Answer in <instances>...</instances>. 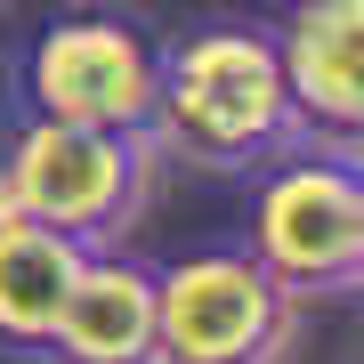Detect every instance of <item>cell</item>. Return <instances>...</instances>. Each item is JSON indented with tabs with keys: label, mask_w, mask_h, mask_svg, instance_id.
I'll return each mask as SVG.
<instances>
[{
	"label": "cell",
	"mask_w": 364,
	"mask_h": 364,
	"mask_svg": "<svg viewBox=\"0 0 364 364\" xmlns=\"http://www.w3.org/2000/svg\"><path fill=\"white\" fill-rule=\"evenodd\" d=\"M275 57L299 146L364 162V0H291L275 16Z\"/></svg>",
	"instance_id": "obj_6"
},
{
	"label": "cell",
	"mask_w": 364,
	"mask_h": 364,
	"mask_svg": "<svg viewBox=\"0 0 364 364\" xmlns=\"http://www.w3.org/2000/svg\"><path fill=\"white\" fill-rule=\"evenodd\" d=\"M162 364H284L299 299L243 243H203L154 267Z\"/></svg>",
	"instance_id": "obj_4"
},
{
	"label": "cell",
	"mask_w": 364,
	"mask_h": 364,
	"mask_svg": "<svg viewBox=\"0 0 364 364\" xmlns=\"http://www.w3.org/2000/svg\"><path fill=\"white\" fill-rule=\"evenodd\" d=\"M0 105H9V57H0Z\"/></svg>",
	"instance_id": "obj_10"
},
{
	"label": "cell",
	"mask_w": 364,
	"mask_h": 364,
	"mask_svg": "<svg viewBox=\"0 0 364 364\" xmlns=\"http://www.w3.org/2000/svg\"><path fill=\"white\" fill-rule=\"evenodd\" d=\"M243 251L299 299V308H308V299H332V291H356L348 162H340V154H316V146H284V154L259 170Z\"/></svg>",
	"instance_id": "obj_5"
},
{
	"label": "cell",
	"mask_w": 364,
	"mask_h": 364,
	"mask_svg": "<svg viewBox=\"0 0 364 364\" xmlns=\"http://www.w3.org/2000/svg\"><path fill=\"white\" fill-rule=\"evenodd\" d=\"M348 364H364V348H356V356H348Z\"/></svg>",
	"instance_id": "obj_11"
},
{
	"label": "cell",
	"mask_w": 364,
	"mask_h": 364,
	"mask_svg": "<svg viewBox=\"0 0 364 364\" xmlns=\"http://www.w3.org/2000/svg\"><path fill=\"white\" fill-rule=\"evenodd\" d=\"M348 203H356V291H364V162H348Z\"/></svg>",
	"instance_id": "obj_9"
},
{
	"label": "cell",
	"mask_w": 364,
	"mask_h": 364,
	"mask_svg": "<svg viewBox=\"0 0 364 364\" xmlns=\"http://www.w3.org/2000/svg\"><path fill=\"white\" fill-rule=\"evenodd\" d=\"M154 90H162V41L122 9H65L49 16L25 57L9 65V97L49 122L90 130H146L154 138Z\"/></svg>",
	"instance_id": "obj_3"
},
{
	"label": "cell",
	"mask_w": 364,
	"mask_h": 364,
	"mask_svg": "<svg viewBox=\"0 0 364 364\" xmlns=\"http://www.w3.org/2000/svg\"><path fill=\"white\" fill-rule=\"evenodd\" d=\"M154 146L203 170H267L299 146L275 25L203 16L162 41V90H154Z\"/></svg>",
	"instance_id": "obj_1"
},
{
	"label": "cell",
	"mask_w": 364,
	"mask_h": 364,
	"mask_svg": "<svg viewBox=\"0 0 364 364\" xmlns=\"http://www.w3.org/2000/svg\"><path fill=\"white\" fill-rule=\"evenodd\" d=\"M49 364H162V316H154V267L130 251H90L81 284L57 316Z\"/></svg>",
	"instance_id": "obj_7"
},
{
	"label": "cell",
	"mask_w": 364,
	"mask_h": 364,
	"mask_svg": "<svg viewBox=\"0 0 364 364\" xmlns=\"http://www.w3.org/2000/svg\"><path fill=\"white\" fill-rule=\"evenodd\" d=\"M81 259L90 251L65 243V235H49L33 219H0V348L9 356L49 364V340L81 284Z\"/></svg>",
	"instance_id": "obj_8"
},
{
	"label": "cell",
	"mask_w": 364,
	"mask_h": 364,
	"mask_svg": "<svg viewBox=\"0 0 364 364\" xmlns=\"http://www.w3.org/2000/svg\"><path fill=\"white\" fill-rule=\"evenodd\" d=\"M162 146L146 130H90V122L25 114L0 146V219H33L81 251H114L154 195Z\"/></svg>",
	"instance_id": "obj_2"
}]
</instances>
